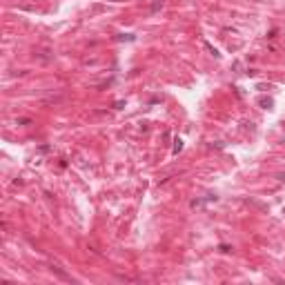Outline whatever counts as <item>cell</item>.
Returning <instances> with one entry per match:
<instances>
[{
  "instance_id": "obj_1",
  "label": "cell",
  "mask_w": 285,
  "mask_h": 285,
  "mask_svg": "<svg viewBox=\"0 0 285 285\" xmlns=\"http://www.w3.org/2000/svg\"><path fill=\"white\" fill-rule=\"evenodd\" d=\"M180 147H183V143H180V140H176V145H174V154H178Z\"/></svg>"
}]
</instances>
